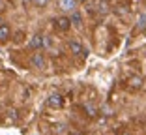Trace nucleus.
<instances>
[{
  "instance_id": "f257e3e1",
  "label": "nucleus",
  "mask_w": 146,
  "mask_h": 135,
  "mask_svg": "<svg viewBox=\"0 0 146 135\" xmlns=\"http://www.w3.org/2000/svg\"><path fill=\"white\" fill-rule=\"evenodd\" d=\"M52 25H54L56 30H60V32H68L69 28H71V19L68 17V15H62V17H54L52 19Z\"/></svg>"
},
{
  "instance_id": "f03ea898",
  "label": "nucleus",
  "mask_w": 146,
  "mask_h": 135,
  "mask_svg": "<svg viewBox=\"0 0 146 135\" xmlns=\"http://www.w3.org/2000/svg\"><path fill=\"white\" fill-rule=\"evenodd\" d=\"M30 66L32 68H38V70H43V68L47 66V60H45V57H43V53L34 51V55L30 57Z\"/></svg>"
},
{
  "instance_id": "7ed1b4c3",
  "label": "nucleus",
  "mask_w": 146,
  "mask_h": 135,
  "mask_svg": "<svg viewBox=\"0 0 146 135\" xmlns=\"http://www.w3.org/2000/svg\"><path fill=\"white\" fill-rule=\"evenodd\" d=\"M68 49L75 55V57H86L88 55V51H86L84 47H82L79 41H75V39H71V41H68Z\"/></svg>"
},
{
  "instance_id": "20e7f679",
  "label": "nucleus",
  "mask_w": 146,
  "mask_h": 135,
  "mask_svg": "<svg viewBox=\"0 0 146 135\" xmlns=\"http://www.w3.org/2000/svg\"><path fill=\"white\" fill-rule=\"evenodd\" d=\"M58 8L62 13H73L77 9V0H58Z\"/></svg>"
},
{
  "instance_id": "39448f33",
  "label": "nucleus",
  "mask_w": 146,
  "mask_h": 135,
  "mask_svg": "<svg viewBox=\"0 0 146 135\" xmlns=\"http://www.w3.org/2000/svg\"><path fill=\"white\" fill-rule=\"evenodd\" d=\"M43 45H45V36L36 34V36H32V38L28 39V47H30L32 51H39Z\"/></svg>"
},
{
  "instance_id": "423d86ee",
  "label": "nucleus",
  "mask_w": 146,
  "mask_h": 135,
  "mask_svg": "<svg viewBox=\"0 0 146 135\" xmlns=\"http://www.w3.org/2000/svg\"><path fill=\"white\" fill-rule=\"evenodd\" d=\"M62 103H64V98H62L60 94H51V96L47 98V105L52 107V109H60Z\"/></svg>"
},
{
  "instance_id": "0eeeda50",
  "label": "nucleus",
  "mask_w": 146,
  "mask_h": 135,
  "mask_svg": "<svg viewBox=\"0 0 146 135\" xmlns=\"http://www.w3.org/2000/svg\"><path fill=\"white\" fill-rule=\"evenodd\" d=\"M94 8H98L99 15H107L109 9H111V6H109V0H98V4H96Z\"/></svg>"
},
{
  "instance_id": "6e6552de",
  "label": "nucleus",
  "mask_w": 146,
  "mask_h": 135,
  "mask_svg": "<svg viewBox=\"0 0 146 135\" xmlns=\"http://www.w3.org/2000/svg\"><path fill=\"white\" fill-rule=\"evenodd\" d=\"M69 19H71V25L73 26H82V15H81V11L79 9H75L73 13H69Z\"/></svg>"
},
{
  "instance_id": "1a4fd4ad",
  "label": "nucleus",
  "mask_w": 146,
  "mask_h": 135,
  "mask_svg": "<svg viewBox=\"0 0 146 135\" xmlns=\"http://www.w3.org/2000/svg\"><path fill=\"white\" fill-rule=\"evenodd\" d=\"M129 88H133V90H139V88L142 86V77H139V75H133V77H129Z\"/></svg>"
},
{
  "instance_id": "9d476101",
  "label": "nucleus",
  "mask_w": 146,
  "mask_h": 135,
  "mask_svg": "<svg viewBox=\"0 0 146 135\" xmlns=\"http://www.w3.org/2000/svg\"><path fill=\"white\" fill-rule=\"evenodd\" d=\"M9 36H11L9 26H8V25H0V41H8Z\"/></svg>"
},
{
  "instance_id": "9b49d317",
  "label": "nucleus",
  "mask_w": 146,
  "mask_h": 135,
  "mask_svg": "<svg viewBox=\"0 0 146 135\" xmlns=\"http://www.w3.org/2000/svg\"><path fill=\"white\" fill-rule=\"evenodd\" d=\"M84 109H86V113H88V116H96V114H98V107H94V105H90V103H84Z\"/></svg>"
},
{
  "instance_id": "f8f14e48",
  "label": "nucleus",
  "mask_w": 146,
  "mask_h": 135,
  "mask_svg": "<svg viewBox=\"0 0 146 135\" xmlns=\"http://www.w3.org/2000/svg\"><path fill=\"white\" fill-rule=\"evenodd\" d=\"M137 28L139 30H146V13H142L139 17V23H137Z\"/></svg>"
},
{
  "instance_id": "ddd939ff",
  "label": "nucleus",
  "mask_w": 146,
  "mask_h": 135,
  "mask_svg": "<svg viewBox=\"0 0 146 135\" xmlns=\"http://www.w3.org/2000/svg\"><path fill=\"white\" fill-rule=\"evenodd\" d=\"M56 133L58 135H68V126H66V124H58V126H56Z\"/></svg>"
},
{
  "instance_id": "4468645a",
  "label": "nucleus",
  "mask_w": 146,
  "mask_h": 135,
  "mask_svg": "<svg viewBox=\"0 0 146 135\" xmlns=\"http://www.w3.org/2000/svg\"><path fill=\"white\" fill-rule=\"evenodd\" d=\"M47 2H49V0H32V4H34L36 8H45Z\"/></svg>"
},
{
  "instance_id": "2eb2a0df",
  "label": "nucleus",
  "mask_w": 146,
  "mask_h": 135,
  "mask_svg": "<svg viewBox=\"0 0 146 135\" xmlns=\"http://www.w3.org/2000/svg\"><path fill=\"white\" fill-rule=\"evenodd\" d=\"M68 135H79V133H68Z\"/></svg>"
},
{
  "instance_id": "dca6fc26",
  "label": "nucleus",
  "mask_w": 146,
  "mask_h": 135,
  "mask_svg": "<svg viewBox=\"0 0 146 135\" xmlns=\"http://www.w3.org/2000/svg\"><path fill=\"white\" fill-rule=\"evenodd\" d=\"M144 38H146V30H144Z\"/></svg>"
},
{
  "instance_id": "f3484780",
  "label": "nucleus",
  "mask_w": 146,
  "mask_h": 135,
  "mask_svg": "<svg viewBox=\"0 0 146 135\" xmlns=\"http://www.w3.org/2000/svg\"><path fill=\"white\" fill-rule=\"evenodd\" d=\"M122 135H127V133H122Z\"/></svg>"
},
{
  "instance_id": "a211bd4d",
  "label": "nucleus",
  "mask_w": 146,
  "mask_h": 135,
  "mask_svg": "<svg viewBox=\"0 0 146 135\" xmlns=\"http://www.w3.org/2000/svg\"><path fill=\"white\" fill-rule=\"evenodd\" d=\"M82 2H86V0H82Z\"/></svg>"
}]
</instances>
